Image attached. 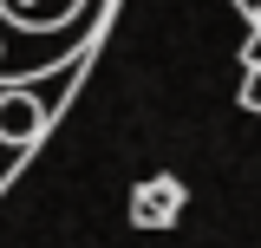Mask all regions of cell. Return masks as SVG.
I'll use <instances>...</instances> for the list:
<instances>
[{"label": "cell", "mask_w": 261, "mask_h": 248, "mask_svg": "<svg viewBox=\"0 0 261 248\" xmlns=\"http://www.w3.org/2000/svg\"><path fill=\"white\" fill-rule=\"evenodd\" d=\"M105 0H0V79H33L72 59Z\"/></svg>", "instance_id": "6da1fadb"}, {"label": "cell", "mask_w": 261, "mask_h": 248, "mask_svg": "<svg viewBox=\"0 0 261 248\" xmlns=\"http://www.w3.org/2000/svg\"><path fill=\"white\" fill-rule=\"evenodd\" d=\"M176 216H183V183H176V177L137 183V196H130V222H137V229H170Z\"/></svg>", "instance_id": "7a4b0ae2"}, {"label": "cell", "mask_w": 261, "mask_h": 248, "mask_svg": "<svg viewBox=\"0 0 261 248\" xmlns=\"http://www.w3.org/2000/svg\"><path fill=\"white\" fill-rule=\"evenodd\" d=\"M46 118H53V105H39L27 92H7L0 98V144H33L46 131Z\"/></svg>", "instance_id": "3957f363"}, {"label": "cell", "mask_w": 261, "mask_h": 248, "mask_svg": "<svg viewBox=\"0 0 261 248\" xmlns=\"http://www.w3.org/2000/svg\"><path fill=\"white\" fill-rule=\"evenodd\" d=\"M242 105L261 111V65H248V79H242Z\"/></svg>", "instance_id": "277c9868"}, {"label": "cell", "mask_w": 261, "mask_h": 248, "mask_svg": "<svg viewBox=\"0 0 261 248\" xmlns=\"http://www.w3.org/2000/svg\"><path fill=\"white\" fill-rule=\"evenodd\" d=\"M242 59H248V65H261V27L248 33V46H242Z\"/></svg>", "instance_id": "5b68a950"}, {"label": "cell", "mask_w": 261, "mask_h": 248, "mask_svg": "<svg viewBox=\"0 0 261 248\" xmlns=\"http://www.w3.org/2000/svg\"><path fill=\"white\" fill-rule=\"evenodd\" d=\"M235 7H242V13H248V20H261V0H235Z\"/></svg>", "instance_id": "8992f818"}, {"label": "cell", "mask_w": 261, "mask_h": 248, "mask_svg": "<svg viewBox=\"0 0 261 248\" xmlns=\"http://www.w3.org/2000/svg\"><path fill=\"white\" fill-rule=\"evenodd\" d=\"M255 27H261V20H255Z\"/></svg>", "instance_id": "52a82bcc"}]
</instances>
